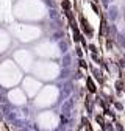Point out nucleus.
Segmentation results:
<instances>
[{
	"label": "nucleus",
	"instance_id": "obj_1",
	"mask_svg": "<svg viewBox=\"0 0 125 131\" xmlns=\"http://www.w3.org/2000/svg\"><path fill=\"white\" fill-rule=\"evenodd\" d=\"M78 19H80V24H81V30L86 33L88 36H92L94 35V31H92V28H91V25H89V22H88V19L85 17V14H78Z\"/></svg>",
	"mask_w": 125,
	"mask_h": 131
},
{
	"label": "nucleus",
	"instance_id": "obj_2",
	"mask_svg": "<svg viewBox=\"0 0 125 131\" xmlns=\"http://www.w3.org/2000/svg\"><path fill=\"white\" fill-rule=\"evenodd\" d=\"M86 88H88V91H89L91 94H96V92H97V86H96V83L92 81L91 77H88V80H86Z\"/></svg>",
	"mask_w": 125,
	"mask_h": 131
},
{
	"label": "nucleus",
	"instance_id": "obj_3",
	"mask_svg": "<svg viewBox=\"0 0 125 131\" xmlns=\"http://www.w3.org/2000/svg\"><path fill=\"white\" fill-rule=\"evenodd\" d=\"M106 35V38H108V25H106V20L102 17V20H100V36L103 38Z\"/></svg>",
	"mask_w": 125,
	"mask_h": 131
},
{
	"label": "nucleus",
	"instance_id": "obj_4",
	"mask_svg": "<svg viewBox=\"0 0 125 131\" xmlns=\"http://www.w3.org/2000/svg\"><path fill=\"white\" fill-rule=\"evenodd\" d=\"M92 75L99 80V83H102V84L105 83V78H103V75H102V72H100L99 69H92Z\"/></svg>",
	"mask_w": 125,
	"mask_h": 131
},
{
	"label": "nucleus",
	"instance_id": "obj_5",
	"mask_svg": "<svg viewBox=\"0 0 125 131\" xmlns=\"http://www.w3.org/2000/svg\"><path fill=\"white\" fill-rule=\"evenodd\" d=\"M61 6H62V9H64L66 13L67 11H70V0H61Z\"/></svg>",
	"mask_w": 125,
	"mask_h": 131
},
{
	"label": "nucleus",
	"instance_id": "obj_6",
	"mask_svg": "<svg viewBox=\"0 0 125 131\" xmlns=\"http://www.w3.org/2000/svg\"><path fill=\"white\" fill-rule=\"evenodd\" d=\"M116 91H117V92L125 91V83H123L122 80H117V81H116Z\"/></svg>",
	"mask_w": 125,
	"mask_h": 131
},
{
	"label": "nucleus",
	"instance_id": "obj_7",
	"mask_svg": "<svg viewBox=\"0 0 125 131\" xmlns=\"http://www.w3.org/2000/svg\"><path fill=\"white\" fill-rule=\"evenodd\" d=\"M91 8H92V11H94V13H96V14H99V16H102V13H100V9H99V6H97L96 3H94V2L91 3Z\"/></svg>",
	"mask_w": 125,
	"mask_h": 131
},
{
	"label": "nucleus",
	"instance_id": "obj_8",
	"mask_svg": "<svg viewBox=\"0 0 125 131\" xmlns=\"http://www.w3.org/2000/svg\"><path fill=\"white\" fill-rule=\"evenodd\" d=\"M96 120H97V122H99V123L102 125V128L105 129V125H106V123H105V120H103V117H102V116H97V117H96Z\"/></svg>",
	"mask_w": 125,
	"mask_h": 131
},
{
	"label": "nucleus",
	"instance_id": "obj_9",
	"mask_svg": "<svg viewBox=\"0 0 125 131\" xmlns=\"http://www.w3.org/2000/svg\"><path fill=\"white\" fill-rule=\"evenodd\" d=\"M83 123H85V128H86V131H94V129H92V126H91V123H89L86 119H83Z\"/></svg>",
	"mask_w": 125,
	"mask_h": 131
},
{
	"label": "nucleus",
	"instance_id": "obj_10",
	"mask_svg": "<svg viewBox=\"0 0 125 131\" xmlns=\"http://www.w3.org/2000/svg\"><path fill=\"white\" fill-rule=\"evenodd\" d=\"M80 67H83V69H86V67H88V64H86V61H85V59H80Z\"/></svg>",
	"mask_w": 125,
	"mask_h": 131
},
{
	"label": "nucleus",
	"instance_id": "obj_11",
	"mask_svg": "<svg viewBox=\"0 0 125 131\" xmlns=\"http://www.w3.org/2000/svg\"><path fill=\"white\" fill-rule=\"evenodd\" d=\"M114 106H116V109L122 111V105H120V103H117V102H116V103H114Z\"/></svg>",
	"mask_w": 125,
	"mask_h": 131
},
{
	"label": "nucleus",
	"instance_id": "obj_12",
	"mask_svg": "<svg viewBox=\"0 0 125 131\" xmlns=\"http://www.w3.org/2000/svg\"><path fill=\"white\" fill-rule=\"evenodd\" d=\"M77 53H78V56H81V55H83V52H81V48H80V47L77 48Z\"/></svg>",
	"mask_w": 125,
	"mask_h": 131
}]
</instances>
